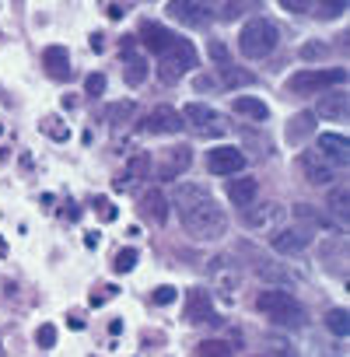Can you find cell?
Listing matches in <instances>:
<instances>
[{
  "instance_id": "4fadbf2b",
  "label": "cell",
  "mask_w": 350,
  "mask_h": 357,
  "mask_svg": "<svg viewBox=\"0 0 350 357\" xmlns=\"http://www.w3.org/2000/svg\"><path fill=\"white\" fill-rule=\"evenodd\" d=\"M168 15L175 22H186V25H207L211 22V8L200 4V0H172Z\"/></svg>"
},
{
  "instance_id": "30bf717a",
  "label": "cell",
  "mask_w": 350,
  "mask_h": 357,
  "mask_svg": "<svg viewBox=\"0 0 350 357\" xmlns=\"http://www.w3.org/2000/svg\"><path fill=\"white\" fill-rule=\"evenodd\" d=\"M298 168H301V175L308 178L312 186H329L333 178H336V168H333L319 151H305V154L298 158Z\"/></svg>"
},
{
  "instance_id": "83f0119b",
  "label": "cell",
  "mask_w": 350,
  "mask_h": 357,
  "mask_svg": "<svg viewBox=\"0 0 350 357\" xmlns=\"http://www.w3.org/2000/svg\"><path fill=\"white\" fill-rule=\"evenodd\" d=\"M294 214H298L301 221L315 225V228H329V231H336V225L326 218V211H315V207H308V204H298V207H294Z\"/></svg>"
},
{
  "instance_id": "e0dca14e",
  "label": "cell",
  "mask_w": 350,
  "mask_h": 357,
  "mask_svg": "<svg viewBox=\"0 0 350 357\" xmlns=\"http://www.w3.org/2000/svg\"><path fill=\"white\" fill-rule=\"evenodd\" d=\"M333 168H340V165H347V158H350V144H347V137H340V133H319V147H315Z\"/></svg>"
},
{
  "instance_id": "484cf974",
  "label": "cell",
  "mask_w": 350,
  "mask_h": 357,
  "mask_svg": "<svg viewBox=\"0 0 350 357\" xmlns=\"http://www.w3.org/2000/svg\"><path fill=\"white\" fill-rule=\"evenodd\" d=\"M190 168V147H175L172 154H168V165L161 168V175L158 178H179V172H186Z\"/></svg>"
},
{
  "instance_id": "52a82bcc",
  "label": "cell",
  "mask_w": 350,
  "mask_h": 357,
  "mask_svg": "<svg viewBox=\"0 0 350 357\" xmlns=\"http://www.w3.org/2000/svg\"><path fill=\"white\" fill-rule=\"evenodd\" d=\"M183 123L190 126V130H197V133H211V137H218V133H225L228 126H225V119H221V112H214L211 105H204V102H190L183 112Z\"/></svg>"
},
{
  "instance_id": "44dd1931",
  "label": "cell",
  "mask_w": 350,
  "mask_h": 357,
  "mask_svg": "<svg viewBox=\"0 0 350 357\" xmlns=\"http://www.w3.org/2000/svg\"><path fill=\"white\" fill-rule=\"evenodd\" d=\"M256 273L266 280V284H291V280H301L298 273H291L287 266H280V263H273V259H256Z\"/></svg>"
},
{
  "instance_id": "60d3db41",
  "label": "cell",
  "mask_w": 350,
  "mask_h": 357,
  "mask_svg": "<svg viewBox=\"0 0 350 357\" xmlns=\"http://www.w3.org/2000/svg\"><path fill=\"white\" fill-rule=\"evenodd\" d=\"M109 298H116V287H109V284L102 291H91V305H105Z\"/></svg>"
},
{
  "instance_id": "9c48e42d",
  "label": "cell",
  "mask_w": 350,
  "mask_h": 357,
  "mask_svg": "<svg viewBox=\"0 0 350 357\" xmlns=\"http://www.w3.org/2000/svg\"><path fill=\"white\" fill-rule=\"evenodd\" d=\"M270 245H273V252H277V256H298L301 249H308V245H312V228H305V225L280 228V231H273Z\"/></svg>"
},
{
  "instance_id": "ffe728a7",
  "label": "cell",
  "mask_w": 350,
  "mask_h": 357,
  "mask_svg": "<svg viewBox=\"0 0 350 357\" xmlns=\"http://www.w3.org/2000/svg\"><path fill=\"white\" fill-rule=\"evenodd\" d=\"M326 211L336 218V221H333L336 228L350 221V193H347V186H336V190L329 193V200H326ZM329 214H326V218H329Z\"/></svg>"
},
{
  "instance_id": "f6af8a7d",
  "label": "cell",
  "mask_w": 350,
  "mask_h": 357,
  "mask_svg": "<svg viewBox=\"0 0 350 357\" xmlns=\"http://www.w3.org/2000/svg\"><path fill=\"white\" fill-rule=\"evenodd\" d=\"M211 56H214V60H218V63H221V67H225V63H228V50H225V46H221V43H211Z\"/></svg>"
},
{
  "instance_id": "cb8c5ba5",
  "label": "cell",
  "mask_w": 350,
  "mask_h": 357,
  "mask_svg": "<svg viewBox=\"0 0 350 357\" xmlns=\"http://www.w3.org/2000/svg\"><path fill=\"white\" fill-rule=\"evenodd\" d=\"M147 70H151V63H147L144 56H133V53H126V60H123V77H126V84H130V88L144 84Z\"/></svg>"
},
{
  "instance_id": "7402d4cb",
  "label": "cell",
  "mask_w": 350,
  "mask_h": 357,
  "mask_svg": "<svg viewBox=\"0 0 350 357\" xmlns=\"http://www.w3.org/2000/svg\"><path fill=\"white\" fill-rule=\"evenodd\" d=\"M140 211L154 221V225H165L168 221V200H165V193L161 190H151V193H144V200H140Z\"/></svg>"
},
{
  "instance_id": "7c38bea8",
  "label": "cell",
  "mask_w": 350,
  "mask_h": 357,
  "mask_svg": "<svg viewBox=\"0 0 350 357\" xmlns=\"http://www.w3.org/2000/svg\"><path fill=\"white\" fill-rule=\"evenodd\" d=\"M347 109H350V98H347L343 88H329V91H322L319 102H315V116H319V119H333V123L347 119Z\"/></svg>"
},
{
  "instance_id": "603a6c76",
  "label": "cell",
  "mask_w": 350,
  "mask_h": 357,
  "mask_svg": "<svg viewBox=\"0 0 350 357\" xmlns=\"http://www.w3.org/2000/svg\"><path fill=\"white\" fill-rule=\"evenodd\" d=\"M186 315H190V322H207V319H211V301H207V291H204V287H193V291H190Z\"/></svg>"
},
{
  "instance_id": "277c9868",
  "label": "cell",
  "mask_w": 350,
  "mask_h": 357,
  "mask_svg": "<svg viewBox=\"0 0 350 357\" xmlns=\"http://www.w3.org/2000/svg\"><path fill=\"white\" fill-rule=\"evenodd\" d=\"M343 81H347V70H343V67H326V70H298V74H291L287 91H291V95H315V91L340 88Z\"/></svg>"
},
{
  "instance_id": "1f68e13d",
  "label": "cell",
  "mask_w": 350,
  "mask_h": 357,
  "mask_svg": "<svg viewBox=\"0 0 350 357\" xmlns=\"http://www.w3.org/2000/svg\"><path fill=\"white\" fill-rule=\"evenodd\" d=\"M137 112V105L133 102H116V105H109V119H112V126H119V123H130V116Z\"/></svg>"
},
{
  "instance_id": "3957f363",
  "label": "cell",
  "mask_w": 350,
  "mask_h": 357,
  "mask_svg": "<svg viewBox=\"0 0 350 357\" xmlns=\"http://www.w3.org/2000/svg\"><path fill=\"white\" fill-rule=\"evenodd\" d=\"M256 308L263 312V315H270L273 322H280V326H305V308L284 291V287H266L259 298H256Z\"/></svg>"
},
{
  "instance_id": "e575fe53",
  "label": "cell",
  "mask_w": 350,
  "mask_h": 357,
  "mask_svg": "<svg viewBox=\"0 0 350 357\" xmlns=\"http://www.w3.org/2000/svg\"><path fill=\"white\" fill-rule=\"evenodd\" d=\"M84 91H88V98H98V95L105 91V74H88Z\"/></svg>"
},
{
  "instance_id": "7a4b0ae2",
  "label": "cell",
  "mask_w": 350,
  "mask_h": 357,
  "mask_svg": "<svg viewBox=\"0 0 350 357\" xmlns=\"http://www.w3.org/2000/svg\"><path fill=\"white\" fill-rule=\"evenodd\" d=\"M277 43H280V32H277V25H273L270 18H252V22H245V29H242V36H238V50H242V56H249V60L270 56V53L277 50Z\"/></svg>"
},
{
  "instance_id": "5bb4252c",
  "label": "cell",
  "mask_w": 350,
  "mask_h": 357,
  "mask_svg": "<svg viewBox=\"0 0 350 357\" xmlns=\"http://www.w3.org/2000/svg\"><path fill=\"white\" fill-rule=\"evenodd\" d=\"M175 39L179 36H172L165 25H158V22H144L140 25V43L151 50V53H158V56H165L172 46H175Z\"/></svg>"
},
{
  "instance_id": "bcb514c9",
  "label": "cell",
  "mask_w": 350,
  "mask_h": 357,
  "mask_svg": "<svg viewBox=\"0 0 350 357\" xmlns=\"http://www.w3.org/2000/svg\"><path fill=\"white\" fill-rule=\"evenodd\" d=\"M105 8H109V11H105V15H109V18H123V15H126V11H130V8H126V4H105Z\"/></svg>"
},
{
  "instance_id": "7bdbcfd3",
  "label": "cell",
  "mask_w": 350,
  "mask_h": 357,
  "mask_svg": "<svg viewBox=\"0 0 350 357\" xmlns=\"http://www.w3.org/2000/svg\"><path fill=\"white\" fill-rule=\"evenodd\" d=\"M284 8L287 11H294V15H305L308 8H315V4H308V0H284Z\"/></svg>"
},
{
  "instance_id": "4316f807",
  "label": "cell",
  "mask_w": 350,
  "mask_h": 357,
  "mask_svg": "<svg viewBox=\"0 0 350 357\" xmlns=\"http://www.w3.org/2000/svg\"><path fill=\"white\" fill-rule=\"evenodd\" d=\"M315 130V116L312 112H298L291 123H287V140H301Z\"/></svg>"
},
{
  "instance_id": "ac0fdd59",
  "label": "cell",
  "mask_w": 350,
  "mask_h": 357,
  "mask_svg": "<svg viewBox=\"0 0 350 357\" xmlns=\"http://www.w3.org/2000/svg\"><path fill=\"white\" fill-rule=\"evenodd\" d=\"M179 126H183V116H179V109H172V105H158L147 116V130L151 133H179Z\"/></svg>"
},
{
  "instance_id": "9a60e30c",
  "label": "cell",
  "mask_w": 350,
  "mask_h": 357,
  "mask_svg": "<svg viewBox=\"0 0 350 357\" xmlns=\"http://www.w3.org/2000/svg\"><path fill=\"white\" fill-rule=\"evenodd\" d=\"M147 175H151V158H147V154H133V158H130V165L123 168V175L116 178L112 186L126 193V190H137Z\"/></svg>"
},
{
  "instance_id": "8d00e7d4",
  "label": "cell",
  "mask_w": 350,
  "mask_h": 357,
  "mask_svg": "<svg viewBox=\"0 0 350 357\" xmlns=\"http://www.w3.org/2000/svg\"><path fill=\"white\" fill-rule=\"evenodd\" d=\"M315 8H319V11H315L319 18H340L347 4H343V0H333V4H315Z\"/></svg>"
},
{
  "instance_id": "ab89813d",
  "label": "cell",
  "mask_w": 350,
  "mask_h": 357,
  "mask_svg": "<svg viewBox=\"0 0 350 357\" xmlns=\"http://www.w3.org/2000/svg\"><path fill=\"white\" fill-rule=\"evenodd\" d=\"M95 207H98V214H102V221H112V218H116V207H112V204H109L105 197H98V200H95Z\"/></svg>"
},
{
  "instance_id": "d590c367",
  "label": "cell",
  "mask_w": 350,
  "mask_h": 357,
  "mask_svg": "<svg viewBox=\"0 0 350 357\" xmlns=\"http://www.w3.org/2000/svg\"><path fill=\"white\" fill-rule=\"evenodd\" d=\"M270 350H273L277 357H298V354H294V347H291L284 336H270Z\"/></svg>"
},
{
  "instance_id": "ba28073f",
  "label": "cell",
  "mask_w": 350,
  "mask_h": 357,
  "mask_svg": "<svg viewBox=\"0 0 350 357\" xmlns=\"http://www.w3.org/2000/svg\"><path fill=\"white\" fill-rule=\"evenodd\" d=\"M284 221H287V207H284V204H273V200L252 204L249 214H245V225L256 228V231H280Z\"/></svg>"
},
{
  "instance_id": "6da1fadb",
  "label": "cell",
  "mask_w": 350,
  "mask_h": 357,
  "mask_svg": "<svg viewBox=\"0 0 350 357\" xmlns=\"http://www.w3.org/2000/svg\"><path fill=\"white\" fill-rule=\"evenodd\" d=\"M175 207H179V221L197 242H214L228 231V218L221 204L197 183H183L175 190Z\"/></svg>"
},
{
  "instance_id": "2e32d148",
  "label": "cell",
  "mask_w": 350,
  "mask_h": 357,
  "mask_svg": "<svg viewBox=\"0 0 350 357\" xmlns=\"http://www.w3.org/2000/svg\"><path fill=\"white\" fill-rule=\"evenodd\" d=\"M256 197H259V183H256L252 175H235L231 183H228V200H231L235 207L249 211V207L256 204Z\"/></svg>"
},
{
  "instance_id": "4dcf8cb0",
  "label": "cell",
  "mask_w": 350,
  "mask_h": 357,
  "mask_svg": "<svg viewBox=\"0 0 350 357\" xmlns=\"http://www.w3.org/2000/svg\"><path fill=\"white\" fill-rule=\"evenodd\" d=\"M326 326H329L336 336H347V333H350V315H347V308H333V312L326 315Z\"/></svg>"
},
{
  "instance_id": "836d02e7",
  "label": "cell",
  "mask_w": 350,
  "mask_h": 357,
  "mask_svg": "<svg viewBox=\"0 0 350 357\" xmlns=\"http://www.w3.org/2000/svg\"><path fill=\"white\" fill-rule=\"evenodd\" d=\"M200 357H231V347L221 340H207V343H200Z\"/></svg>"
},
{
  "instance_id": "74e56055",
  "label": "cell",
  "mask_w": 350,
  "mask_h": 357,
  "mask_svg": "<svg viewBox=\"0 0 350 357\" xmlns=\"http://www.w3.org/2000/svg\"><path fill=\"white\" fill-rule=\"evenodd\" d=\"M36 340H39V347H46V350H50V347L56 343V326H50V322H46V326H39V336H36Z\"/></svg>"
},
{
  "instance_id": "f35d334b",
  "label": "cell",
  "mask_w": 350,
  "mask_h": 357,
  "mask_svg": "<svg viewBox=\"0 0 350 357\" xmlns=\"http://www.w3.org/2000/svg\"><path fill=\"white\" fill-rule=\"evenodd\" d=\"M151 301H154V305H172V301H175V287H158V291L151 294Z\"/></svg>"
},
{
  "instance_id": "8992f818",
  "label": "cell",
  "mask_w": 350,
  "mask_h": 357,
  "mask_svg": "<svg viewBox=\"0 0 350 357\" xmlns=\"http://www.w3.org/2000/svg\"><path fill=\"white\" fill-rule=\"evenodd\" d=\"M193 63H197V50H193V43L190 39H175V46L161 56V63H158V77L165 81V84H175L179 77H186L190 70H193Z\"/></svg>"
},
{
  "instance_id": "ee69618b",
  "label": "cell",
  "mask_w": 350,
  "mask_h": 357,
  "mask_svg": "<svg viewBox=\"0 0 350 357\" xmlns=\"http://www.w3.org/2000/svg\"><path fill=\"white\" fill-rule=\"evenodd\" d=\"M225 11H221V18H238L245 8H252V4H221Z\"/></svg>"
},
{
  "instance_id": "7dc6e473",
  "label": "cell",
  "mask_w": 350,
  "mask_h": 357,
  "mask_svg": "<svg viewBox=\"0 0 350 357\" xmlns=\"http://www.w3.org/2000/svg\"><path fill=\"white\" fill-rule=\"evenodd\" d=\"M0 354H4V350H0Z\"/></svg>"
},
{
  "instance_id": "f546056e",
  "label": "cell",
  "mask_w": 350,
  "mask_h": 357,
  "mask_svg": "<svg viewBox=\"0 0 350 357\" xmlns=\"http://www.w3.org/2000/svg\"><path fill=\"white\" fill-rule=\"evenodd\" d=\"M39 130H43L46 137H53V140H60V144H63V140L70 137V126H67V123H63L60 116H43V123H39Z\"/></svg>"
},
{
  "instance_id": "d6a6232c",
  "label": "cell",
  "mask_w": 350,
  "mask_h": 357,
  "mask_svg": "<svg viewBox=\"0 0 350 357\" xmlns=\"http://www.w3.org/2000/svg\"><path fill=\"white\" fill-rule=\"evenodd\" d=\"M133 266H137V249H119L116 259H112V270L116 273H130Z\"/></svg>"
},
{
  "instance_id": "b9f144b4",
  "label": "cell",
  "mask_w": 350,
  "mask_h": 357,
  "mask_svg": "<svg viewBox=\"0 0 350 357\" xmlns=\"http://www.w3.org/2000/svg\"><path fill=\"white\" fill-rule=\"evenodd\" d=\"M301 56H305V60H315V56H326V46H322V43H308V46L301 50Z\"/></svg>"
},
{
  "instance_id": "d6986e66",
  "label": "cell",
  "mask_w": 350,
  "mask_h": 357,
  "mask_svg": "<svg viewBox=\"0 0 350 357\" xmlns=\"http://www.w3.org/2000/svg\"><path fill=\"white\" fill-rule=\"evenodd\" d=\"M43 63H46V74L50 77H56V81L70 77V53L63 46H46L43 50Z\"/></svg>"
},
{
  "instance_id": "5b68a950",
  "label": "cell",
  "mask_w": 350,
  "mask_h": 357,
  "mask_svg": "<svg viewBox=\"0 0 350 357\" xmlns=\"http://www.w3.org/2000/svg\"><path fill=\"white\" fill-rule=\"evenodd\" d=\"M238 287H242V273H238V263L231 256H218L211 263V291L221 305H235L238 298Z\"/></svg>"
},
{
  "instance_id": "f1b7e54d",
  "label": "cell",
  "mask_w": 350,
  "mask_h": 357,
  "mask_svg": "<svg viewBox=\"0 0 350 357\" xmlns=\"http://www.w3.org/2000/svg\"><path fill=\"white\" fill-rule=\"evenodd\" d=\"M221 81H225L228 88H242V84H252V81H256V74H249V70H242V67L225 63V67H221Z\"/></svg>"
},
{
  "instance_id": "8fae6325",
  "label": "cell",
  "mask_w": 350,
  "mask_h": 357,
  "mask_svg": "<svg viewBox=\"0 0 350 357\" xmlns=\"http://www.w3.org/2000/svg\"><path fill=\"white\" fill-rule=\"evenodd\" d=\"M245 168V154L238 147H211L207 151V172L211 175H235Z\"/></svg>"
},
{
  "instance_id": "d4e9b609",
  "label": "cell",
  "mask_w": 350,
  "mask_h": 357,
  "mask_svg": "<svg viewBox=\"0 0 350 357\" xmlns=\"http://www.w3.org/2000/svg\"><path fill=\"white\" fill-rule=\"evenodd\" d=\"M235 112H238V116H249V119H256V123H263V119L270 116L266 102H263V98H252V95H238V98H235Z\"/></svg>"
}]
</instances>
